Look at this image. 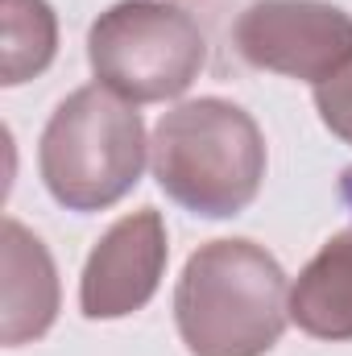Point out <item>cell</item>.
I'll list each match as a JSON object with an SVG mask.
<instances>
[{
  "label": "cell",
  "instance_id": "cell-7",
  "mask_svg": "<svg viewBox=\"0 0 352 356\" xmlns=\"http://www.w3.org/2000/svg\"><path fill=\"white\" fill-rule=\"evenodd\" d=\"M58 319V269L50 249L21 224L4 220V348L42 340Z\"/></svg>",
  "mask_w": 352,
  "mask_h": 356
},
{
  "label": "cell",
  "instance_id": "cell-1",
  "mask_svg": "<svg viewBox=\"0 0 352 356\" xmlns=\"http://www.w3.org/2000/svg\"><path fill=\"white\" fill-rule=\"evenodd\" d=\"M175 323L191 356H265L290 323V282L245 236L199 245L175 286Z\"/></svg>",
  "mask_w": 352,
  "mask_h": 356
},
{
  "label": "cell",
  "instance_id": "cell-9",
  "mask_svg": "<svg viewBox=\"0 0 352 356\" xmlns=\"http://www.w3.org/2000/svg\"><path fill=\"white\" fill-rule=\"evenodd\" d=\"M58 54V21L46 0H4V88L42 75Z\"/></svg>",
  "mask_w": 352,
  "mask_h": 356
},
{
  "label": "cell",
  "instance_id": "cell-5",
  "mask_svg": "<svg viewBox=\"0 0 352 356\" xmlns=\"http://www.w3.org/2000/svg\"><path fill=\"white\" fill-rule=\"evenodd\" d=\"M232 46L257 71L319 88L352 63V17L328 0H253L232 25Z\"/></svg>",
  "mask_w": 352,
  "mask_h": 356
},
{
  "label": "cell",
  "instance_id": "cell-2",
  "mask_svg": "<svg viewBox=\"0 0 352 356\" xmlns=\"http://www.w3.org/2000/svg\"><path fill=\"white\" fill-rule=\"evenodd\" d=\"M265 137L257 120L220 95L170 108L150 141V166L166 199L199 220L249 211L265 182Z\"/></svg>",
  "mask_w": 352,
  "mask_h": 356
},
{
  "label": "cell",
  "instance_id": "cell-3",
  "mask_svg": "<svg viewBox=\"0 0 352 356\" xmlns=\"http://www.w3.org/2000/svg\"><path fill=\"white\" fill-rule=\"evenodd\" d=\"M145 158L150 141L137 104L99 83L71 91L38 141V170L46 191L58 207L79 216L120 203L141 182Z\"/></svg>",
  "mask_w": 352,
  "mask_h": 356
},
{
  "label": "cell",
  "instance_id": "cell-4",
  "mask_svg": "<svg viewBox=\"0 0 352 356\" xmlns=\"http://www.w3.org/2000/svg\"><path fill=\"white\" fill-rule=\"evenodd\" d=\"M95 83L129 104H162L191 88L207 63L199 21L166 0H120L88 29Z\"/></svg>",
  "mask_w": 352,
  "mask_h": 356
},
{
  "label": "cell",
  "instance_id": "cell-6",
  "mask_svg": "<svg viewBox=\"0 0 352 356\" xmlns=\"http://www.w3.org/2000/svg\"><path fill=\"white\" fill-rule=\"evenodd\" d=\"M170 261V236L158 207H137L120 216L88 253L79 277V311L83 319H125L141 311Z\"/></svg>",
  "mask_w": 352,
  "mask_h": 356
},
{
  "label": "cell",
  "instance_id": "cell-10",
  "mask_svg": "<svg viewBox=\"0 0 352 356\" xmlns=\"http://www.w3.org/2000/svg\"><path fill=\"white\" fill-rule=\"evenodd\" d=\"M315 108H319V120L332 129V137L352 145V63L315 88Z\"/></svg>",
  "mask_w": 352,
  "mask_h": 356
},
{
  "label": "cell",
  "instance_id": "cell-8",
  "mask_svg": "<svg viewBox=\"0 0 352 356\" xmlns=\"http://www.w3.org/2000/svg\"><path fill=\"white\" fill-rule=\"evenodd\" d=\"M290 319L315 340H352V224L336 232L294 277Z\"/></svg>",
  "mask_w": 352,
  "mask_h": 356
}]
</instances>
